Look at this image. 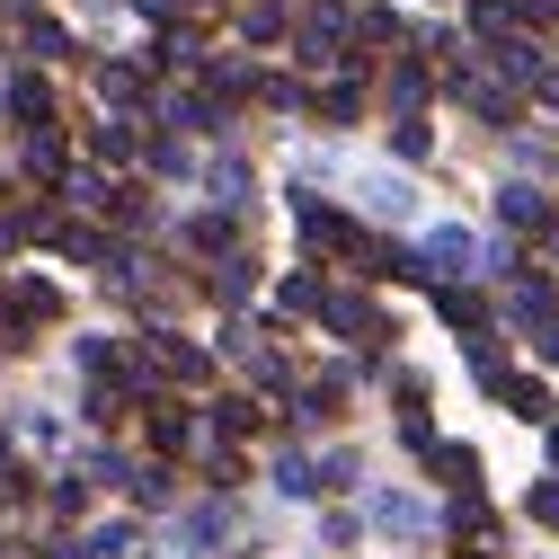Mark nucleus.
<instances>
[{
    "label": "nucleus",
    "instance_id": "1",
    "mask_svg": "<svg viewBox=\"0 0 559 559\" xmlns=\"http://www.w3.org/2000/svg\"><path fill=\"white\" fill-rule=\"evenodd\" d=\"M427 258H436V266H471V240H462V231H436Z\"/></svg>",
    "mask_w": 559,
    "mask_h": 559
},
{
    "label": "nucleus",
    "instance_id": "2",
    "mask_svg": "<svg viewBox=\"0 0 559 559\" xmlns=\"http://www.w3.org/2000/svg\"><path fill=\"white\" fill-rule=\"evenodd\" d=\"M498 214H507V223H533V214H542V195H533V187H507V195H498Z\"/></svg>",
    "mask_w": 559,
    "mask_h": 559
},
{
    "label": "nucleus",
    "instance_id": "3",
    "mask_svg": "<svg viewBox=\"0 0 559 559\" xmlns=\"http://www.w3.org/2000/svg\"><path fill=\"white\" fill-rule=\"evenodd\" d=\"M533 515H542V524H559V488H542V498H533Z\"/></svg>",
    "mask_w": 559,
    "mask_h": 559
}]
</instances>
